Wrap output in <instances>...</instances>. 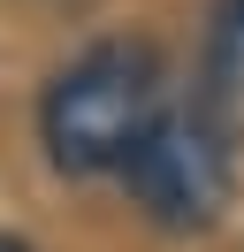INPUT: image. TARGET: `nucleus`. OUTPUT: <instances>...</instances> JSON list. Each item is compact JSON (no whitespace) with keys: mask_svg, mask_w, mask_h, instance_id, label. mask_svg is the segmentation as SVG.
<instances>
[{"mask_svg":"<svg viewBox=\"0 0 244 252\" xmlns=\"http://www.w3.org/2000/svg\"><path fill=\"white\" fill-rule=\"evenodd\" d=\"M122 184H130L137 214L152 221V229H214L229 206V184H237V160H229V123L221 115H206L191 99V107H168L160 123L145 130V145L130 153V168H122Z\"/></svg>","mask_w":244,"mask_h":252,"instance_id":"obj_2","label":"nucleus"},{"mask_svg":"<svg viewBox=\"0 0 244 252\" xmlns=\"http://www.w3.org/2000/svg\"><path fill=\"white\" fill-rule=\"evenodd\" d=\"M198 107L237 123L244 115V0L206 8V46H198Z\"/></svg>","mask_w":244,"mask_h":252,"instance_id":"obj_3","label":"nucleus"},{"mask_svg":"<svg viewBox=\"0 0 244 252\" xmlns=\"http://www.w3.org/2000/svg\"><path fill=\"white\" fill-rule=\"evenodd\" d=\"M0 252H30V245H23V237H8V229H0Z\"/></svg>","mask_w":244,"mask_h":252,"instance_id":"obj_4","label":"nucleus"},{"mask_svg":"<svg viewBox=\"0 0 244 252\" xmlns=\"http://www.w3.org/2000/svg\"><path fill=\"white\" fill-rule=\"evenodd\" d=\"M168 115V69L152 38H92L54 69L38 99V138L61 176H122L145 130Z\"/></svg>","mask_w":244,"mask_h":252,"instance_id":"obj_1","label":"nucleus"}]
</instances>
